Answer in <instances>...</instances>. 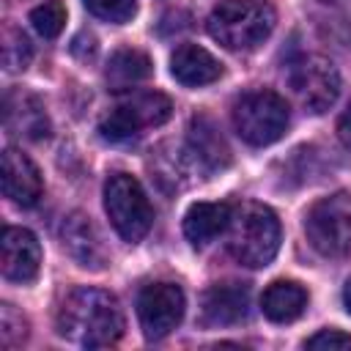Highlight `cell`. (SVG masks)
<instances>
[{
	"label": "cell",
	"mask_w": 351,
	"mask_h": 351,
	"mask_svg": "<svg viewBox=\"0 0 351 351\" xmlns=\"http://www.w3.org/2000/svg\"><path fill=\"white\" fill-rule=\"evenodd\" d=\"M58 332L82 348H110L123 335V310L110 291L85 285L60 304Z\"/></svg>",
	"instance_id": "cell-1"
},
{
	"label": "cell",
	"mask_w": 351,
	"mask_h": 351,
	"mask_svg": "<svg viewBox=\"0 0 351 351\" xmlns=\"http://www.w3.org/2000/svg\"><path fill=\"white\" fill-rule=\"evenodd\" d=\"M277 25V11L266 0H222L206 19L208 36L233 52L261 47Z\"/></svg>",
	"instance_id": "cell-2"
},
{
	"label": "cell",
	"mask_w": 351,
	"mask_h": 351,
	"mask_svg": "<svg viewBox=\"0 0 351 351\" xmlns=\"http://www.w3.org/2000/svg\"><path fill=\"white\" fill-rule=\"evenodd\" d=\"M228 250L250 269H263L280 250V219L263 203H241L230 211Z\"/></svg>",
	"instance_id": "cell-3"
},
{
	"label": "cell",
	"mask_w": 351,
	"mask_h": 351,
	"mask_svg": "<svg viewBox=\"0 0 351 351\" xmlns=\"http://www.w3.org/2000/svg\"><path fill=\"white\" fill-rule=\"evenodd\" d=\"M104 211L115 233L129 244L145 239L154 225V206L140 181L129 173H112L104 181Z\"/></svg>",
	"instance_id": "cell-4"
},
{
	"label": "cell",
	"mask_w": 351,
	"mask_h": 351,
	"mask_svg": "<svg viewBox=\"0 0 351 351\" xmlns=\"http://www.w3.org/2000/svg\"><path fill=\"white\" fill-rule=\"evenodd\" d=\"M288 101L274 90H252L233 104V129L255 148L277 143L288 129Z\"/></svg>",
	"instance_id": "cell-5"
},
{
	"label": "cell",
	"mask_w": 351,
	"mask_h": 351,
	"mask_svg": "<svg viewBox=\"0 0 351 351\" xmlns=\"http://www.w3.org/2000/svg\"><path fill=\"white\" fill-rule=\"evenodd\" d=\"M304 233L315 252L343 258L351 252V197L346 192L315 200L304 214Z\"/></svg>",
	"instance_id": "cell-6"
},
{
	"label": "cell",
	"mask_w": 351,
	"mask_h": 351,
	"mask_svg": "<svg viewBox=\"0 0 351 351\" xmlns=\"http://www.w3.org/2000/svg\"><path fill=\"white\" fill-rule=\"evenodd\" d=\"M173 115V104L159 90H134L123 96L99 123V132L110 143H123L145 126H162Z\"/></svg>",
	"instance_id": "cell-7"
},
{
	"label": "cell",
	"mask_w": 351,
	"mask_h": 351,
	"mask_svg": "<svg viewBox=\"0 0 351 351\" xmlns=\"http://www.w3.org/2000/svg\"><path fill=\"white\" fill-rule=\"evenodd\" d=\"M288 85L304 112L321 115L340 96V71L324 55H304L291 66Z\"/></svg>",
	"instance_id": "cell-8"
},
{
	"label": "cell",
	"mask_w": 351,
	"mask_h": 351,
	"mask_svg": "<svg viewBox=\"0 0 351 351\" xmlns=\"http://www.w3.org/2000/svg\"><path fill=\"white\" fill-rule=\"evenodd\" d=\"M184 291L176 282H151L137 293V318L148 340L167 337L184 318Z\"/></svg>",
	"instance_id": "cell-9"
},
{
	"label": "cell",
	"mask_w": 351,
	"mask_h": 351,
	"mask_svg": "<svg viewBox=\"0 0 351 351\" xmlns=\"http://www.w3.org/2000/svg\"><path fill=\"white\" fill-rule=\"evenodd\" d=\"M0 269L11 282H33L41 269V244L27 228H5L0 236Z\"/></svg>",
	"instance_id": "cell-10"
},
{
	"label": "cell",
	"mask_w": 351,
	"mask_h": 351,
	"mask_svg": "<svg viewBox=\"0 0 351 351\" xmlns=\"http://www.w3.org/2000/svg\"><path fill=\"white\" fill-rule=\"evenodd\" d=\"M3 126L14 137L25 140H44L49 137V115L38 96L11 88L3 99Z\"/></svg>",
	"instance_id": "cell-11"
},
{
	"label": "cell",
	"mask_w": 351,
	"mask_h": 351,
	"mask_svg": "<svg viewBox=\"0 0 351 351\" xmlns=\"http://www.w3.org/2000/svg\"><path fill=\"white\" fill-rule=\"evenodd\" d=\"M0 181H3V195L27 208V206H36L41 192H44V181H41V173L38 167L33 165V159L16 148H5L3 151V159H0Z\"/></svg>",
	"instance_id": "cell-12"
},
{
	"label": "cell",
	"mask_w": 351,
	"mask_h": 351,
	"mask_svg": "<svg viewBox=\"0 0 351 351\" xmlns=\"http://www.w3.org/2000/svg\"><path fill=\"white\" fill-rule=\"evenodd\" d=\"M60 244L71 255V261L80 263L82 269L99 271L107 263V252H104L101 236L96 233L93 222L80 211L63 217V222H60Z\"/></svg>",
	"instance_id": "cell-13"
},
{
	"label": "cell",
	"mask_w": 351,
	"mask_h": 351,
	"mask_svg": "<svg viewBox=\"0 0 351 351\" xmlns=\"http://www.w3.org/2000/svg\"><path fill=\"white\" fill-rule=\"evenodd\" d=\"M200 315L208 326H233L250 315V288L244 282L211 285L200 299Z\"/></svg>",
	"instance_id": "cell-14"
},
{
	"label": "cell",
	"mask_w": 351,
	"mask_h": 351,
	"mask_svg": "<svg viewBox=\"0 0 351 351\" xmlns=\"http://www.w3.org/2000/svg\"><path fill=\"white\" fill-rule=\"evenodd\" d=\"M170 74L186 88H200L222 77V63L197 44H181L170 55Z\"/></svg>",
	"instance_id": "cell-15"
},
{
	"label": "cell",
	"mask_w": 351,
	"mask_h": 351,
	"mask_svg": "<svg viewBox=\"0 0 351 351\" xmlns=\"http://www.w3.org/2000/svg\"><path fill=\"white\" fill-rule=\"evenodd\" d=\"M192 162L203 170H222L230 162V148L219 129L208 118H192L189 123V151Z\"/></svg>",
	"instance_id": "cell-16"
},
{
	"label": "cell",
	"mask_w": 351,
	"mask_h": 351,
	"mask_svg": "<svg viewBox=\"0 0 351 351\" xmlns=\"http://www.w3.org/2000/svg\"><path fill=\"white\" fill-rule=\"evenodd\" d=\"M230 206L228 203H192L184 214V236L195 244V247H206L211 244L217 236L228 233V222H230Z\"/></svg>",
	"instance_id": "cell-17"
},
{
	"label": "cell",
	"mask_w": 351,
	"mask_h": 351,
	"mask_svg": "<svg viewBox=\"0 0 351 351\" xmlns=\"http://www.w3.org/2000/svg\"><path fill=\"white\" fill-rule=\"evenodd\" d=\"M307 307V291L293 280H274L261 296V310L274 324L296 321Z\"/></svg>",
	"instance_id": "cell-18"
},
{
	"label": "cell",
	"mask_w": 351,
	"mask_h": 351,
	"mask_svg": "<svg viewBox=\"0 0 351 351\" xmlns=\"http://www.w3.org/2000/svg\"><path fill=\"white\" fill-rule=\"evenodd\" d=\"M154 71L151 66V58L140 49H132V47H123V49H115L110 55V63L104 69V77H107V85L112 90H129L132 85L148 80Z\"/></svg>",
	"instance_id": "cell-19"
},
{
	"label": "cell",
	"mask_w": 351,
	"mask_h": 351,
	"mask_svg": "<svg viewBox=\"0 0 351 351\" xmlns=\"http://www.w3.org/2000/svg\"><path fill=\"white\" fill-rule=\"evenodd\" d=\"M0 52H3V66L5 71H25L33 60V44L30 38L16 30V27H8L3 33V44H0Z\"/></svg>",
	"instance_id": "cell-20"
},
{
	"label": "cell",
	"mask_w": 351,
	"mask_h": 351,
	"mask_svg": "<svg viewBox=\"0 0 351 351\" xmlns=\"http://www.w3.org/2000/svg\"><path fill=\"white\" fill-rule=\"evenodd\" d=\"M30 25L44 38H58L66 25V5L60 0H47L30 11Z\"/></svg>",
	"instance_id": "cell-21"
},
{
	"label": "cell",
	"mask_w": 351,
	"mask_h": 351,
	"mask_svg": "<svg viewBox=\"0 0 351 351\" xmlns=\"http://www.w3.org/2000/svg\"><path fill=\"white\" fill-rule=\"evenodd\" d=\"M82 5L104 22L123 25L137 14V0H82Z\"/></svg>",
	"instance_id": "cell-22"
},
{
	"label": "cell",
	"mask_w": 351,
	"mask_h": 351,
	"mask_svg": "<svg viewBox=\"0 0 351 351\" xmlns=\"http://www.w3.org/2000/svg\"><path fill=\"white\" fill-rule=\"evenodd\" d=\"M27 337V321L14 304H0V343L3 348H14Z\"/></svg>",
	"instance_id": "cell-23"
},
{
	"label": "cell",
	"mask_w": 351,
	"mask_h": 351,
	"mask_svg": "<svg viewBox=\"0 0 351 351\" xmlns=\"http://www.w3.org/2000/svg\"><path fill=\"white\" fill-rule=\"evenodd\" d=\"M313 351H351V335L343 329H321L304 343Z\"/></svg>",
	"instance_id": "cell-24"
},
{
	"label": "cell",
	"mask_w": 351,
	"mask_h": 351,
	"mask_svg": "<svg viewBox=\"0 0 351 351\" xmlns=\"http://www.w3.org/2000/svg\"><path fill=\"white\" fill-rule=\"evenodd\" d=\"M337 137L343 140L346 148H351V104L346 107V112H343L340 121H337Z\"/></svg>",
	"instance_id": "cell-25"
},
{
	"label": "cell",
	"mask_w": 351,
	"mask_h": 351,
	"mask_svg": "<svg viewBox=\"0 0 351 351\" xmlns=\"http://www.w3.org/2000/svg\"><path fill=\"white\" fill-rule=\"evenodd\" d=\"M343 302H346V310L351 313V280H348L346 288H343Z\"/></svg>",
	"instance_id": "cell-26"
},
{
	"label": "cell",
	"mask_w": 351,
	"mask_h": 351,
	"mask_svg": "<svg viewBox=\"0 0 351 351\" xmlns=\"http://www.w3.org/2000/svg\"><path fill=\"white\" fill-rule=\"evenodd\" d=\"M321 3H340V0H321Z\"/></svg>",
	"instance_id": "cell-27"
}]
</instances>
